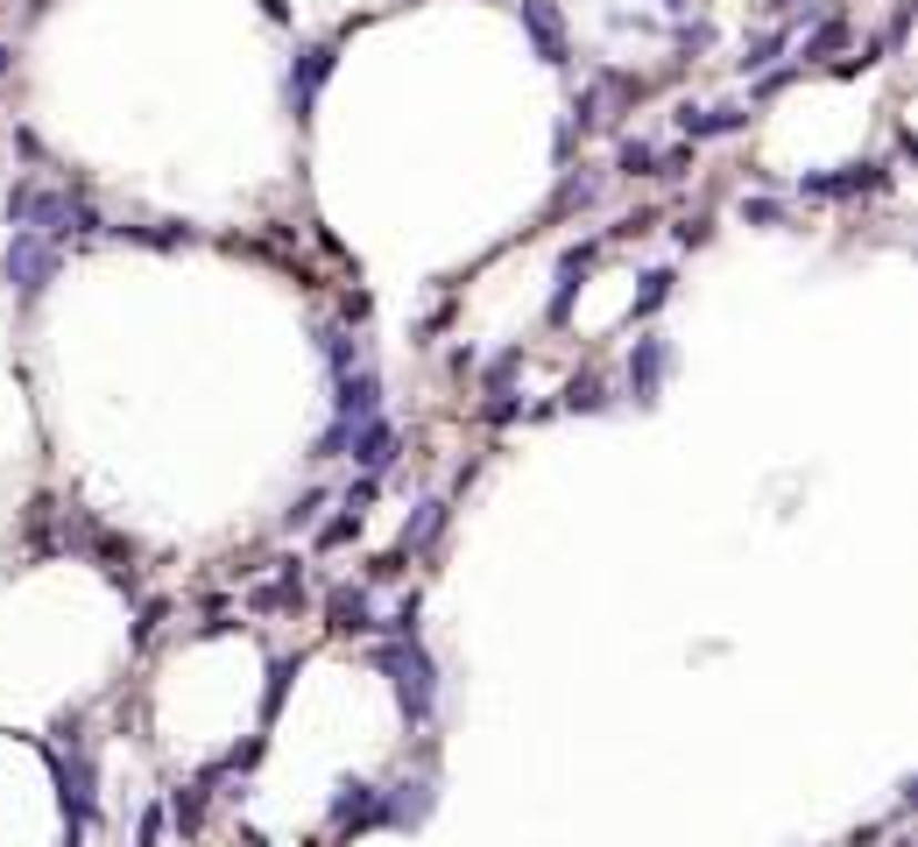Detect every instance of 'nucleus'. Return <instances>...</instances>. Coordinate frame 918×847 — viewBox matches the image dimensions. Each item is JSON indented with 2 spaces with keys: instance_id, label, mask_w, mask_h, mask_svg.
Instances as JSON below:
<instances>
[{
  "instance_id": "13",
  "label": "nucleus",
  "mask_w": 918,
  "mask_h": 847,
  "mask_svg": "<svg viewBox=\"0 0 918 847\" xmlns=\"http://www.w3.org/2000/svg\"><path fill=\"white\" fill-rule=\"evenodd\" d=\"M446 530V502H417V516L404 523V544H396V558H410V551H425L431 537Z\"/></svg>"
},
{
  "instance_id": "9",
  "label": "nucleus",
  "mask_w": 918,
  "mask_h": 847,
  "mask_svg": "<svg viewBox=\"0 0 918 847\" xmlns=\"http://www.w3.org/2000/svg\"><path fill=\"white\" fill-rule=\"evenodd\" d=\"M749 121V106H679V134L685 142H714V134H735Z\"/></svg>"
},
{
  "instance_id": "17",
  "label": "nucleus",
  "mask_w": 918,
  "mask_h": 847,
  "mask_svg": "<svg viewBox=\"0 0 918 847\" xmlns=\"http://www.w3.org/2000/svg\"><path fill=\"white\" fill-rule=\"evenodd\" d=\"M784 43H792V29H771V35H756V43H742V57H735V64H742V71H763V64H771V57H777Z\"/></svg>"
},
{
  "instance_id": "8",
  "label": "nucleus",
  "mask_w": 918,
  "mask_h": 847,
  "mask_svg": "<svg viewBox=\"0 0 918 847\" xmlns=\"http://www.w3.org/2000/svg\"><path fill=\"white\" fill-rule=\"evenodd\" d=\"M333 410H339V424H368V417H381V381L368 375V368H354V375H339L333 381Z\"/></svg>"
},
{
  "instance_id": "1",
  "label": "nucleus",
  "mask_w": 918,
  "mask_h": 847,
  "mask_svg": "<svg viewBox=\"0 0 918 847\" xmlns=\"http://www.w3.org/2000/svg\"><path fill=\"white\" fill-rule=\"evenodd\" d=\"M375 664L396 678V700H404V714H410V721H431L438 671H431V657H425V643H417V635H396V643L375 650Z\"/></svg>"
},
{
  "instance_id": "21",
  "label": "nucleus",
  "mask_w": 918,
  "mask_h": 847,
  "mask_svg": "<svg viewBox=\"0 0 918 847\" xmlns=\"http://www.w3.org/2000/svg\"><path fill=\"white\" fill-rule=\"evenodd\" d=\"M318 509H325V488H312V494H297V502H290V516H283V523H290V530H312V523H318Z\"/></svg>"
},
{
  "instance_id": "16",
  "label": "nucleus",
  "mask_w": 918,
  "mask_h": 847,
  "mask_svg": "<svg viewBox=\"0 0 918 847\" xmlns=\"http://www.w3.org/2000/svg\"><path fill=\"white\" fill-rule=\"evenodd\" d=\"M608 402H615V396H608L601 375H580V381L565 389V410H586V417H594V410H608Z\"/></svg>"
},
{
  "instance_id": "10",
  "label": "nucleus",
  "mask_w": 918,
  "mask_h": 847,
  "mask_svg": "<svg viewBox=\"0 0 918 847\" xmlns=\"http://www.w3.org/2000/svg\"><path fill=\"white\" fill-rule=\"evenodd\" d=\"M381 819V792L375 784H339V798H333V826L347 834V826H375Z\"/></svg>"
},
{
  "instance_id": "2",
  "label": "nucleus",
  "mask_w": 918,
  "mask_h": 847,
  "mask_svg": "<svg viewBox=\"0 0 918 847\" xmlns=\"http://www.w3.org/2000/svg\"><path fill=\"white\" fill-rule=\"evenodd\" d=\"M57 241L43 234H29V226H14V241H8V255H0V268H8V290L14 297H43L50 283H57Z\"/></svg>"
},
{
  "instance_id": "6",
  "label": "nucleus",
  "mask_w": 918,
  "mask_h": 847,
  "mask_svg": "<svg viewBox=\"0 0 918 847\" xmlns=\"http://www.w3.org/2000/svg\"><path fill=\"white\" fill-rule=\"evenodd\" d=\"M333 64H339L333 43H304V50H297V64H290V106H297V113H312L318 85L333 79Z\"/></svg>"
},
{
  "instance_id": "27",
  "label": "nucleus",
  "mask_w": 918,
  "mask_h": 847,
  "mask_svg": "<svg viewBox=\"0 0 918 847\" xmlns=\"http://www.w3.org/2000/svg\"><path fill=\"white\" fill-rule=\"evenodd\" d=\"M516 368H523V354H502V360H494V368H488V389H502V381H509Z\"/></svg>"
},
{
  "instance_id": "30",
  "label": "nucleus",
  "mask_w": 918,
  "mask_h": 847,
  "mask_svg": "<svg viewBox=\"0 0 918 847\" xmlns=\"http://www.w3.org/2000/svg\"><path fill=\"white\" fill-rule=\"evenodd\" d=\"M763 8H792V0H763Z\"/></svg>"
},
{
  "instance_id": "4",
  "label": "nucleus",
  "mask_w": 918,
  "mask_h": 847,
  "mask_svg": "<svg viewBox=\"0 0 918 847\" xmlns=\"http://www.w3.org/2000/svg\"><path fill=\"white\" fill-rule=\"evenodd\" d=\"M516 22H523L530 50H538L544 64H565V14L551 8V0H516Z\"/></svg>"
},
{
  "instance_id": "28",
  "label": "nucleus",
  "mask_w": 918,
  "mask_h": 847,
  "mask_svg": "<svg viewBox=\"0 0 918 847\" xmlns=\"http://www.w3.org/2000/svg\"><path fill=\"white\" fill-rule=\"evenodd\" d=\"M156 840H163V813H149L142 819V847H156Z\"/></svg>"
},
{
  "instance_id": "29",
  "label": "nucleus",
  "mask_w": 918,
  "mask_h": 847,
  "mask_svg": "<svg viewBox=\"0 0 918 847\" xmlns=\"http://www.w3.org/2000/svg\"><path fill=\"white\" fill-rule=\"evenodd\" d=\"M8 57H14V50H8V43H0V79H8Z\"/></svg>"
},
{
  "instance_id": "23",
  "label": "nucleus",
  "mask_w": 918,
  "mask_h": 847,
  "mask_svg": "<svg viewBox=\"0 0 918 847\" xmlns=\"http://www.w3.org/2000/svg\"><path fill=\"white\" fill-rule=\"evenodd\" d=\"M742 220H749V226H784V205H771V198H749V205H742Z\"/></svg>"
},
{
  "instance_id": "11",
  "label": "nucleus",
  "mask_w": 918,
  "mask_h": 847,
  "mask_svg": "<svg viewBox=\"0 0 918 847\" xmlns=\"http://www.w3.org/2000/svg\"><path fill=\"white\" fill-rule=\"evenodd\" d=\"M333 629H339V635H368V629H375L368 586H339V593H333Z\"/></svg>"
},
{
  "instance_id": "14",
  "label": "nucleus",
  "mask_w": 918,
  "mask_h": 847,
  "mask_svg": "<svg viewBox=\"0 0 918 847\" xmlns=\"http://www.w3.org/2000/svg\"><path fill=\"white\" fill-rule=\"evenodd\" d=\"M586 262H594V247H565V262H559V290H551V318H565V312H572V290H580Z\"/></svg>"
},
{
  "instance_id": "25",
  "label": "nucleus",
  "mask_w": 918,
  "mask_h": 847,
  "mask_svg": "<svg viewBox=\"0 0 918 847\" xmlns=\"http://www.w3.org/2000/svg\"><path fill=\"white\" fill-rule=\"evenodd\" d=\"M685 170H693V149H664L657 156V177H685Z\"/></svg>"
},
{
  "instance_id": "26",
  "label": "nucleus",
  "mask_w": 918,
  "mask_h": 847,
  "mask_svg": "<svg viewBox=\"0 0 918 847\" xmlns=\"http://www.w3.org/2000/svg\"><path fill=\"white\" fill-rule=\"evenodd\" d=\"M354 530H360V516H354V509H347V516H333V523H325V544H347Z\"/></svg>"
},
{
  "instance_id": "19",
  "label": "nucleus",
  "mask_w": 918,
  "mask_h": 847,
  "mask_svg": "<svg viewBox=\"0 0 918 847\" xmlns=\"http://www.w3.org/2000/svg\"><path fill=\"white\" fill-rule=\"evenodd\" d=\"M664 297H672V268H650V276H643V290H636V312H629V318H650Z\"/></svg>"
},
{
  "instance_id": "7",
  "label": "nucleus",
  "mask_w": 918,
  "mask_h": 847,
  "mask_svg": "<svg viewBox=\"0 0 918 847\" xmlns=\"http://www.w3.org/2000/svg\"><path fill=\"white\" fill-rule=\"evenodd\" d=\"M347 459H354L360 473H381L396 459V424H381V417L354 424V431H347Z\"/></svg>"
},
{
  "instance_id": "24",
  "label": "nucleus",
  "mask_w": 918,
  "mask_h": 847,
  "mask_svg": "<svg viewBox=\"0 0 918 847\" xmlns=\"http://www.w3.org/2000/svg\"><path fill=\"white\" fill-rule=\"evenodd\" d=\"M834 43H840V22H819V29L806 35V57H827Z\"/></svg>"
},
{
  "instance_id": "3",
  "label": "nucleus",
  "mask_w": 918,
  "mask_h": 847,
  "mask_svg": "<svg viewBox=\"0 0 918 847\" xmlns=\"http://www.w3.org/2000/svg\"><path fill=\"white\" fill-rule=\"evenodd\" d=\"M664 375H672V339H664V333H643L636 346H629V396H636V402H657Z\"/></svg>"
},
{
  "instance_id": "31",
  "label": "nucleus",
  "mask_w": 918,
  "mask_h": 847,
  "mask_svg": "<svg viewBox=\"0 0 918 847\" xmlns=\"http://www.w3.org/2000/svg\"><path fill=\"white\" fill-rule=\"evenodd\" d=\"M664 8H672V14H679V8H685V0H664Z\"/></svg>"
},
{
  "instance_id": "12",
  "label": "nucleus",
  "mask_w": 918,
  "mask_h": 847,
  "mask_svg": "<svg viewBox=\"0 0 918 847\" xmlns=\"http://www.w3.org/2000/svg\"><path fill=\"white\" fill-rule=\"evenodd\" d=\"M425 813H431V784H396L381 798V819L389 826H425Z\"/></svg>"
},
{
  "instance_id": "20",
  "label": "nucleus",
  "mask_w": 918,
  "mask_h": 847,
  "mask_svg": "<svg viewBox=\"0 0 918 847\" xmlns=\"http://www.w3.org/2000/svg\"><path fill=\"white\" fill-rule=\"evenodd\" d=\"M198 813H205V784H191V792H177V798H170V819H177L184 834L198 826Z\"/></svg>"
},
{
  "instance_id": "5",
  "label": "nucleus",
  "mask_w": 918,
  "mask_h": 847,
  "mask_svg": "<svg viewBox=\"0 0 918 847\" xmlns=\"http://www.w3.org/2000/svg\"><path fill=\"white\" fill-rule=\"evenodd\" d=\"M890 184V163H848L840 177H806L798 191L806 198H863V191H884Z\"/></svg>"
},
{
  "instance_id": "18",
  "label": "nucleus",
  "mask_w": 918,
  "mask_h": 847,
  "mask_svg": "<svg viewBox=\"0 0 918 847\" xmlns=\"http://www.w3.org/2000/svg\"><path fill=\"white\" fill-rule=\"evenodd\" d=\"M615 170H622V177H657V149H650V142H622Z\"/></svg>"
},
{
  "instance_id": "22",
  "label": "nucleus",
  "mask_w": 918,
  "mask_h": 847,
  "mask_svg": "<svg viewBox=\"0 0 918 847\" xmlns=\"http://www.w3.org/2000/svg\"><path fill=\"white\" fill-rule=\"evenodd\" d=\"M572 205H594V177H565L559 184V212H572Z\"/></svg>"
},
{
  "instance_id": "15",
  "label": "nucleus",
  "mask_w": 918,
  "mask_h": 847,
  "mask_svg": "<svg viewBox=\"0 0 918 847\" xmlns=\"http://www.w3.org/2000/svg\"><path fill=\"white\" fill-rule=\"evenodd\" d=\"M318 354H325V368H333V381L360 368V339H347L339 325H318Z\"/></svg>"
}]
</instances>
